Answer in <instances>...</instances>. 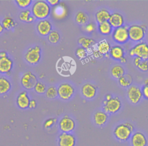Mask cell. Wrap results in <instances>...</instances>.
Returning <instances> with one entry per match:
<instances>
[{
    "instance_id": "cell-2",
    "label": "cell",
    "mask_w": 148,
    "mask_h": 146,
    "mask_svg": "<svg viewBox=\"0 0 148 146\" xmlns=\"http://www.w3.org/2000/svg\"><path fill=\"white\" fill-rule=\"evenodd\" d=\"M31 13L35 18L45 20L50 14V5L45 1H37L32 6Z\"/></svg>"
},
{
    "instance_id": "cell-34",
    "label": "cell",
    "mask_w": 148,
    "mask_h": 146,
    "mask_svg": "<svg viewBox=\"0 0 148 146\" xmlns=\"http://www.w3.org/2000/svg\"><path fill=\"white\" fill-rule=\"evenodd\" d=\"M30 16H31V11L28 9H25L21 11L20 13L18 18L22 21L27 22Z\"/></svg>"
},
{
    "instance_id": "cell-40",
    "label": "cell",
    "mask_w": 148,
    "mask_h": 146,
    "mask_svg": "<svg viewBox=\"0 0 148 146\" xmlns=\"http://www.w3.org/2000/svg\"><path fill=\"white\" fill-rule=\"evenodd\" d=\"M142 92L143 96L147 99H148V85H144L142 89Z\"/></svg>"
},
{
    "instance_id": "cell-18",
    "label": "cell",
    "mask_w": 148,
    "mask_h": 146,
    "mask_svg": "<svg viewBox=\"0 0 148 146\" xmlns=\"http://www.w3.org/2000/svg\"><path fill=\"white\" fill-rule=\"evenodd\" d=\"M81 92L84 97L87 99H92L97 93V88L95 87L90 83L84 84L81 89Z\"/></svg>"
},
{
    "instance_id": "cell-41",
    "label": "cell",
    "mask_w": 148,
    "mask_h": 146,
    "mask_svg": "<svg viewBox=\"0 0 148 146\" xmlns=\"http://www.w3.org/2000/svg\"><path fill=\"white\" fill-rule=\"evenodd\" d=\"M36 107V102L35 99H31L29 104V108L31 109H34Z\"/></svg>"
},
{
    "instance_id": "cell-26",
    "label": "cell",
    "mask_w": 148,
    "mask_h": 146,
    "mask_svg": "<svg viewBox=\"0 0 148 146\" xmlns=\"http://www.w3.org/2000/svg\"><path fill=\"white\" fill-rule=\"evenodd\" d=\"M78 43L82 46V47L87 50L90 48L92 46H93L95 43V42L93 39L91 38L81 37L79 38Z\"/></svg>"
},
{
    "instance_id": "cell-32",
    "label": "cell",
    "mask_w": 148,
    "mask_h": 146,
    "mask_svg": "<svg viewBox=\"0 0 148 146\" xmlns=\"http://www.w3.org/2000/svg\"><path fill=\"white\" fill-rule=\"evenodd\" d=\"M58 95L57 88L56 87L51 86L49 87L46 91V96L49 99H54Z\"/></svg>"
},
{
    "instance_id": "cell-12",
    "label": "cell",
    "mask_w": 148,
    "mask_h": 146,
    "mask_svg": "<svg viewBox=\"0 0 148 146\" xmlns=\"http://www.w3.org/2000/svg\"><path fill=\"white\" fill-rule=\"evenodd\" d=\"M76 138L69 133H62L58 136V146H75Z\"/></svg>"
},
{
    "instance_id": "cell-6",
    "label": "cell",
    "mask_w": 148,
    "mask_h": 146,
    "mask_svg": "<svg viewBox=\"0 0 148 146\" xmlns=\"http://www.w3.org/2000/svg\"><path fill=\"white\" fill-rule=\"evenodd\" d=\"M103 103V110L106 113H116L121 107V102L118 97L112 98L109 100H105Z\"/></svg>"
},
{
    "instance_id": "cell-33",
    "label": "cell",
    "mask_w": 148,
    "mask_h": 146,
    "mask_svg": "<svg viewBox=\"0 0 148 146\" xmlns=\"http://www.w3.org/2000/svg\"><path fill=\"white\" fill-rule=\"evenodd\" d=\"M34 91L39 94H43L46 91V87L45 84L41 82H38L35 85Z\"/></svg>"
},
{
    "instance_id": "cell-31",
    "label": "cell",
    "mask_w": 148,
    "mask_h": 146,
    "mask_svg": "<svg viewBox=\"0 0 148 146\" xmlns=\"http://www.w3.org/2000/svg\"><path fill=\"white\" fill-rule=\"evenodd\" d=\"M47 39L50 43L56 44L60 39V33L56 31H51V32L48 35Z\"/></svg>"
},
{
    "instance_id": "cell-25",
    "label": "cell",
    "mask_w": 148,
    "mask_h": 146,
    "mask_svg": "<svg viewBox=\"0 0 148 146\" xmlns=\"http://www.w3.org/2000/svg\"><path fill=\"white\" fill-rule=\"evenodd\" d=\"M98 28L99 32L103 35H108L110 34L113 28L108 21L99 24Z\"/></svg>"
},
{
    "instance_id": "cell-4",
    "label": "cell",
    "mask_w": 148,
    "mask_h": 146,
    "mask_svg": "<svg viewBox=\"0 0 148 146\" xmlns=\"http://www.w3.org/2000/svg\"><path fill=\"white\" fill-rule=\"evenodd\" d=\"M131 57H138L142 60L148 59V44L145 42H139L131 48L129 51Z\"/></svg>"
},
{
    "instance_id": "cell-30",
    "label": "cell",
    "mask_w": 148,
    "mask_h": 146,
    "mask_svg": "<svg viewBox=\"0 0 148 146\" xmlns=\"http://www.w3.org/2000/svg\"><path fill=\"white\" fill-rule=\"evenodd\" d=\"M75 20L76 23L79 24H85L87 23L88 20V17L87 14H86L83 12L79 11L76 14Z\"/></svg>"
},
{
    "instance_id": "cell-9",
    "label": "cell",
    "mask_w": 148,
    "mask_h": 146,
    "mask_svg": "<svg viewBox=\"0 0 148 146\" xmlns=\"http://www.w3.org/2000/svg\"><path fill=\"white\" fill-rule=\"evenodd\" d=\"M20 83L24 88L27 89H32L38 83V80L35 74L31 72L28 71L22 76Z\"/></svg>"
},
{
    "instance_id": "cell-49",
    "label": "cell",
    "mask_w": 148,
    "mask_h": 146,
    "mask_svg": "<svg viewBox=\"0 0 148 146\" xmlns=\"http://www.w3.org/2000/svg\"><path fill=\"white\" fill-rule=\"evenodd\" d=\"M144 84H145V85H148V78H147L145 80Z\"/></svg>"
},
{
    "instance_id": "cell-44",
    "label": "cell",
    "mask_w": 148,
    "mask_h": 146,
    "mask_svg": "<svg viewBox=\"0 0 148 146\" xmlns=\"http://www.w3.org/2000/svg\"><path fill=\"white\" fill-rule=\"evenodd\" d=\"M35 18V17H34L33 16H30V17H29V18L28 20L27 23H31V22H32L33 21H34Z\"/></svg>"
},
{
    "instance_id": "cell-42",
    "label": "cell",
    "mask_w": 148,
    "mask_h": 146,
    "mask_svg": "<svg viewBox=\"0 0 148 146\" xmlns=\"http://www.w3.org/2000/svg\"><path fill=\"white\" fill-rule=\"evenodd\" d=\"M47 2L49 4H50V5H51L53 6H55L57 5L58 4H59V3H60L59 0H48V1H47Z\"/></svg>"
},
{
    "instance_id": "cell-38",
    "label": "cell",
    "mask_w": 148,
    "mask_h": 146,
    "mask_svg": "<svg viewBox=\"0 0 148 146\" xmlns=\"http://www.w3.org/2000/svg\"><path fill=\"white\" fill-rule=\"evenodd\" d=\"M137 68L143 72H146L148 70V62L146 60H142L138 65Z\"/></svg>"
},
{
    "instance_id": "cell-24",
    "label": "cell",
    "mask_w": 148,
    "mask_h": 146,
    "mask_svg": "<svg viewBox=\"0 0 148 146\" xmlns=\"http://www.w3.org/2000/svg\"><path fill=\"white\" fill-rule=\"evenodd\" d=\"M11 83L7 78L0 77V95H3L8 92L11 88Z\"/></svg>"
},
{
    "instance_id": "cell-8",
    "label": "cell",
    "mask_w": 148,
    "mask_h": 146,
    "mask_svg": "<svg viewBox=\"0 0 148 146\" xmlns=\"http://www.w3.org/2000/svg\"><path fill=\"white\" fill-rule=\"evenodd\" d=\"M58 96L62 100H69L72 97L75 89L72 85L68 83H62L57 88Z\"/></svg>"
},
{
    "instance_id": "cell-10",
    "label": "cell",
    "mask_w": 148,
    "mask_h": 146,
    "mask_svg": "<svg viewBox=\"0 0 148 146\" xmlns=\"http://www.w3.org/2000/svg\"><path fill=\"white\" fill-rule=\"evenodd\" d=\"M58 126L62 133H69L74 130L75 122L72 118L65 115L60 120Z\"/></svg>"
},
{
    "instance_id": "cell-29",
    "label": "cell",
    "mask_w": 148,
    "mask_h": 146,
    "mask_svg": "<svg viewBox=\"0 0 148 146\" xmlns=\"http://www.w3.org/2000/svg\"><path fill=\"white\" fill-rule=\"evenodd\" d=\"M2 25L4 29L9 30L16 26V23L12 17L6 16L3 19L2 21Z\"/></svg>"
},
{
    "instance_id": "cell-35",
    "label": "cell",
    "mask_w": 148,
    "mask_h": 146,
    "mask_svg": "<svg viewBox=\"0 0 148 146\" xmlns=\"http://www.w3.org/2000/svg\"><path fill=\"white\" fill-rule=\"evenodd\" d=\"M16 2L20 8H26L31 5L32 1L31 0H16Z\"/></svg>"
},
{
    "instance_id": "cell-17",
    "label": "cell",
    "mask_w": 148,
    "mask_h": 146,
    "mask_svg": "<svg viewBox=\"0 0 148 146\" xmlns=\"http://www.w3.org/2000/svg\"><path fill=\"white\" fill-rule=\"evenodd\" d=\"M30 99L26 91L20 92L16 99V103L18 107L21 109H25L29 107Z\"/></svg>"
},
{
    "instance_id": "cell-43",
    "label": "cell",
    "mask_w": 148,
    "mask_h": 146,
    "mask_svg": "<svg viewBox=\"0 0 148 146\" xmlns=\"http://www.w3.org/2000/svg\"><path fill=\"white\" fill-rule=\"evenodd\" d=\"M142 61V59L140 58H139L138 57H135L134 58V63L135 66L137 67Z\"/></svg>"
},
{
    "instance_id": "cell-3",
    "label": "cell",
    "mask_w": 148,
    "mask_h": 146,
    "mask_svg": "<svg viewBox=\"0 0 148 146\" xmlns=\"http://www.w3.org/2000/svg\"><path fill=\"white\" fill-rule=\"evenodd\" d=\"M146 27L145 25L134 24L128 27L129 39L134 42H140L145 37Z\"/></svg>"
},
{
    "instance_id": "cell-13",
    "label": "cell",
    "mask_w": 148,
    "mask_h": 146,
    "mask_svg": "<svg viewBox=\"0 0 148 146\" xmlns=\"http://www.w3.org/2000/svg\"><path fill=\"white\" fill-rule=\"evenodd\" d=\"M130 140L131 146H146L147 144V140L145 135L140 132L133 133Z\"/></svg>"
},
{
    "instance_id": "cell-21",
    "label": "cell",
    "mask_w": 148,
    "mask_h": 146,
    "mask_svg": "<svg viewBox=\"0 0 148 146\" xmlns=\"http://www.w3.org/2000/svg\"><path fill=\"white\" fill-rule=\"evenodd\" d=\"M108 115L104 111H99L96 112L94 115V121L95 123L99 126H103L107 122Z\"/></svg>"
},
{
    "instance_id": "cell-1",
    "label": "cell",
    "mask_w": 148,
    "mask_h": 146,
    "mask_svg": "<svg viewBox=\"0 0 148 146\" xmlns=\"http://www.w3.org/2000/svg\"><path fill=\"white\" fill-rule=\"evenodd\" d=\"M134 126L130 122L120 123L116 126L113 134L116 138L120 141H127L130 139L134 131Z\"/></svg>"
},
{
    "instance_id": "cell-16",
    "label": "cell",
    "mask_w": 148,
    "mask_h": 146,
    "mask_svg": "<svg viewBox=\"0 0 148 146\" xmlns=\"http://www.w3.org/2000/svg\"><path fill=\"white\" fill-rule=\"evenodd\" d=\"M108 21L111 26L114 29L123 26L124 23L123 16L120 13L117 12L113 13L110 14Z\"/></svg>"
},
{
    "instance_id": "cell-11",
    "label": "cell",
    "mask_w": 148,
    "mask_h": 146,
    "mask_svg": "<svg viewBox=\"0 0 148 146\" xmlns=\"http://www.w3.org/2000/svg\"><path fill=\"white\" fill-rule=\"evenodd\" d=\"M127 96L132 104H136L139 103L143 96L142 90L135 85L131 86L127 90Z\"/></svg>"
},
{
    "instance_id": "cell-15",
    "label": "cell",
    "mask_w": 148,
    "mask_h": 146,
    "mask_svg": "<svg viewBox=\"0 0 148 146\" xmlns=\"http://www.w3.org/2000/svg\"><path fill=\"white\" fill-rule=\"evenodd\" d=\"M68 14V9L64 2H60L59 4L54 6L52 10V15L56 19H62Z\"/></svg>"
},
{
    "instance_id": "cell-37",
    "label": "cell",
    "mask_w": 148,
    "mask_h": 146,
    "mask_svg": "<svg viewBox=\"0 0 148 146\" xmlns=\"http://www.w3.org/2000/svg\"><path fill=\"white\" fill-rule=\"evenodd\" d=\"M56 121H57V119L55 118H48L45 121L44 124H43V126L46 129L50 128L56 123Z\"/></svg>"
},
{
    "instance_id": "cell-39",
    "label": "cell",
    "mask_w": 148,
    "mask_h": 146,
    "mask_svg": "<svg viewBox=\"0 0 148 146\" xmlns=\"http://www.w3.org/2000/svg\"><path fill=\"white\" fill-rule=\"evenodd\" d=\"M85 29L88 32H91L95 29V26L92 23H89L86 26Z\"/></svg>"
},
{
    "instance_id": "cell-46",
    "label": "cell",
    "mask_w": 148,
    "mask_h": 146,
    "mask_svg": "<svg viewBox=\"0 0 148 146\" xmlns=\"http://www.w3.org/2000/svg\"><path fill=\"white\" fill-rule=\"evenodd\" d=\"M120 61L121 63H126L127 62V59L125 57H123V58H121L120 59Z\"/></svg>"
},
{
    "instance_id": "cell-48",
    "label": "cell",
    "mask_w": 148,
    "mask_h": 146,
    "mask_svg": "<svg viewBox=\"0 0 148 146\" xmlns=\"http://www.w3.org/2000/svg\"><path fill=\"white\" fill-rule=\"evenodd\" d=\"M3 29L4 28L2 25V23L0 22V33H1L3 31Z\"/></svg>"
},
{
    "instance_id": "cell-47",
    "label": "cell",
    "mask_w": 148,
    "mask_h": 146,
    "mask_svg": "<svg viewBox=\"0 0 148 146\" xmlns=\"http://www.w3.org/2000/svg\"><path fill=\"white\" fill-rule=\"evenodd\" d=\"M105 98H106V99H105L106 100H109L112 98V96L110 94H107L105 96Z\"/></svg>"
},
{
    "instance_id": "cell-7",
    "label": "cell",
    "mask_w": 148,
    "mask_h": 146,
    "mask_svg": "<svg viewBox=\"0 0 148 146\" xmlns=\"http://www.w3.org/2000/svg\"><path fill=\"white\" fill-rule=\"evenodd\" d=\"M112 38L118 43L123 44L125 43L129 39L128 28L127 26L123 25L115 28L112 33Z\"/></svg>"
},
{
    "instance_id": "cell-22",
    "label": "cell",
    "mask_w": 148,
    "mask_h": 146,
    "mask_svg": "<svg viewBox=\"0 0 148 146\" xmlns=\"http://www.w3.org/2000/svg\"><path fill=\"white\" fill-rule=\"evenodd\" d=\"M110 48L109 43L106 40H103L97 44L96 51L99 55H105L109 53Z\"/></svg>"
},
{
    "instance_id": "cell-36",
    "label": "cell",
    "mask_w": 148,
    "mask_h": 146,
    "mask_svg": "<svg viewBox=\"0 0 148 146\" xmlns=\"http://www.w3.org/2000/svg\"><path fill=\"white\" fill-rule=\"evenodd\" d=\"M76 55L80 59L84 58L87 56V51L82 47H79L76 50Z\"/></svg>"
},
{
    "instance_id": "cell-45",
    "label": "cell",
    "mask_w": 148,
    "mask_h": 146,
    "mask_svg": "<svg viewBox=\"0 0 148 146\" xmlns=\"http://www.w3.org/2000/svg\"><path fill=\"white\" fill-rule=\"evenodd\" d=\"M7 56V53L5 51L0 52V57H5Z\"/></svg>"
},
{
    "instance_id": "cell-27",
    "label": "cell",
    "mask_w": 148,
    "mask_h": 146,
    "mask_svg": "<svg viewBox=\"0 0 148 146\" xmlns=\"http://www.w3.org/2000/svg\"><path fill=\"white\" fill-rule=\"evenodd\" d=\"M125 70L120 65H115L113 66L110 70L112 76L115 78H119L124 74Z\"/></svg>"
},
{
    "instance_id": "cell-19",
    "label": "cell",
    "mask_w": 148,
    "mask_h": 146,
    "mask_svg": "<svg viewBox=\"0 0 148 146\" xmlns=\"http://www.w3.org/2000/svg\"><path fill=\"white\" fill-rule=\"evenodd\" d=\"M13 61L9 57H0V73H8L12 70Z\"/></svg>"
},
{
    "instance_id": "cell-5",
    "label": "cell",
    "mask_w": 148,
    "mask_h": 146,
    "mask_svg": "<svg viewBox=\"0 0 148 146\" xmlns=\"http://www.w3.org/2000/svg\"><path fill=\"white\" fill-rule=\"evenodd\" d=\"M40 52L41 48L38 46L29 48L24 56L25 61L28 63L32 65L38 63L40 59Z\"/></svg>"
},
{
    "instance_id": "cell-20",
    "label": "cell",
    "mask_w": 148,
    "mask_h": 146,
    "mask_svg": "<svg viewBox=\"0 0 148 146\" xmlns=\"http://www.w3.org/2000/svg\"><path fill=\"white\" fill-rule=\"evenodd\" d=\"M110 56L114 59L119 60L124 57V48L119 45H115L111 47L109 51Z\"/></svg>"
},
{
    "instance_id": "cell-14",
    "label": "cell",
    "mask_w": 148,
    "mask_h": 146,
    "mask_svg": "<svg viewBox=\"0 0 148 146\" xmlns=\"http://www.w3.org/2000/svg\"><path fill=\"white\" fill-rule=\"evenodd\" d=\"M52 25L51 23L46 19L40 20L36 25V30L39 35L45 36L51 32Z\"/></svg>"
},
{
    "instance_id": "cell-23",
    "label": "cell",
    "mask_w": 148,
    "mask_h": 146,
    "mask_svg": "<svg viewBox=\"0 0 148 146\" xmlns=\"http://www.w3.org/2000/svg\"><path fill=\"white\" fill-rule=\"evenodd\" d=\"M110 13L106 9H101L98 10L95 14L96 21L99 23H102L105 21H108L110 18Z\"/></svg>"
},
{
    "instance_id": "cell-28",
    "label": "cell",
    "mask_w": 148,
    "mask_h": 146,
    "mask_svg": "<svg viewBox=\"0 0 148 146\" xmlns=\"http://www.w3.org/2000/svg\"><path fill=\"white\" fill-rule=\"evenodd\" d=\"M119 83V84L124 88L128 87L132 82V78L131 75L128 74H124L123 76L120 77L118 79Z\"/></svg>"
}]
</instances>
